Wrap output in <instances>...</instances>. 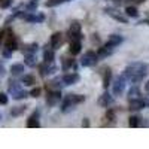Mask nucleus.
Segmentation results:
<instances>
[{
	"mask_svg": "<svg viewBox=\"0 0 149 149\" xmlns=\"http://www.w3.org/2000/svg\"><path fill=\"white\" fill-rule=\"evenodd\" d=\"M24 48H26V49H24V51H26V54H34L39 46H37V43H30V45H26Z\"/></svg>",
	"mask_w": 149,
	"mask_h": 149,
	"instance_id": "obj_27",
	"label": "nucleus"
},
{
	"mask_svg": "<svg viewBox=\"0 0 149 149\" xmlns=\"http://www.w3.org/2000/svg\"><path fill=\"white\" fill-rule=\"evenodd\" d=\"M125 90V76L121 74L115 79V82L112 84V93L113 95H122V91Z\"/></svg>",
	"mask_w": 149,
	"mask_h": 149,
	"instance_id": "obj_3",
	"label": "nucleus"
},
{
	"mask_svg": "<svg viewBox=\"0 0 149 149\" xmlns=\"http://www.w3.org/2000/svg\"><path fill=\"white\" fill-rule=\"evenodd\" d=\"M0 119H2V115H0Z\"/></svg>",
	"mask_w": 149,
	"mask_h": 149,
	"instance_id": "obj_47",
	"label": "nucleus"
},
{
	"mask_svg": "<svg viewBox=\"0 0 149 149\" xmlns=\"http://www.w3.org/2000/svg\"><path fill=\"white\" fill-rule=\"evenodd\" d=\"M97 61H98V57H97V52L94 51H86L82 58H81V64L84 67H93L97 64Z\"/></svg>",
	"mask_w": 149,
	"mask_h": 149,
	"instance_id": "obj_2",
	"label": "nucleus"
},
{
	"mask_svg": "<svg viewBox=\"0 0 149 149\" xmlns=\"http://www.w3.org/2000/svg\"><path fill=\"white\" fill-rule=\"evenodd\" d=\"M143 107H146L143 98H130V106H128L130 110H133V112L134 110H142Z\"/></svg>",
	"mask_w": 149,
	"mask_h": 149,
	"instance_id": "obj_13",
	"label": "nucleus"
},
{
	"mask_svg": "<svg viewBox=\"0 0 149 149\" xmlns=\"http://www.w3.org/2000/svg\"><path fill=\"white\" fill-rule=\"evenodd\" d=\"M72 97H73V102L76 103V104L85 102V95H82V94H72Z\"/></svg>",
	"mask_w": 149,
	"mask_h": 149,
	"instance_id": "obj_31",
	"label": "nucleus"
},
{
	"mask_svg": "<svg viewBox=\"0 0 149 149\" xmlns=\"http://www.w3.org/2000/svg\"><path fill=\"white\" fill-rule=\"evenodd\" d=\"M60 100H61V93H60L58 90H55V91H49V93H48V97H46V103H48V106H55Z\"/></svg>",
	"mask_w": 149,
	"mask_h": 149,
	"instance_id": "obj_9",
	"label": "nucleus"
},
{
	"mask_svg": "<svg viewBox=\"0 0 149 149\" xmlns=\"http://www.w3.org/2000/svg\"><path fill=\"white\" fill-rule=\"evenodd\" d=\"M98 106H102V107H109L112 103H113V98H112V95L109 93H103L100 97H98Z\"/></svg>",
	"mask_w": 149,
	"mask_h": 149,
	"instance_id": "obj_12",
	"label": "nucleus"
},
{
	"mask_svg": "<svg viewBox=\"0 0 149 149\" xmlns=\"http://www.w3.org/2000/svg\"><path fill=\"white\" fill-rule=\"evenodd\" d=\"M22 84L24 85H34L36 84V78L33 74H24L22 76Z\"/></svg>",
	"mask_w": 149,
	"mask_h": 149,
	"instance_id": "obj_24",
	"label": "nucleus"
},
{
	"mask_svg": "<svg viewBox=\"0 0 149 149\" xmlns=\"http://www.w3.org/2000/svg\"><path fill=\"white\" fill-rule=\"evenodd\" d=\"M26 107H27V106H17V107H14V109L10 110V115H12V116H19L22 112L26 110Z\"/></svg>",
	"mask_w": 149,
	"mask_h": 149,
	"instance_id": "obj_26",
	"label": "nucleus"
},
{
	"mask_svg": "<svg viewBox=\"0 0 149 149\" xmlns=\"http://www.w3.org/2000/svg\"><path fill=\"white\" fill-rule=\"evenodd\" d=\"M63 2H66V0H48L46 6H48V8H52V6H57V5L63 3Z\"/></svg>",
	"mask_w": 149,
	"mask_h": 149,
	"instance_id": "obj_33",
	"label": "nucleus"
},
{
	"mask_svg": "<svg viewBox=\"0 0 149 149\" xmlns=\"http://www.w3.org/2000/svg\"><path fill=\"white\" fill-rule=\"evenodd\" d=\"M27 95H30V94H27L26 91H22V90H19V91H17L15 94H12V97L15 98V100H22V98H26Z\"/></svg>",
	"mask_w": 149,
	"mask_h": 149,
	"instance_id": "obj_30",
	"label": "nucleus"
},
{
	"mask_svg": "<svg viewBox=\"0 0 149 149\" xmlns=\"http://www.w3.org/2000/svg\"><path fill=\"white\" fill-rule=\"evenodd\" d=\"M115 2H121V0H115Z\"/></svg>",
	"mask_w": 149,
	"mask_h": 149,
	"instance_id": "obj_46",
	"label": "nucleus"
},
{
	"mask_svg": "<svg viewBox=\"0 0 149 149\" xmlns=\"http://www.w3.org/2000/svg\"><path fill=\"white\" fill-rule=\"evenodd\" d=\"M63 42H64V36H63V33H60V31L54 33L51 36V39H49V43H51L52 49H58L61 45H63Z\"/></svg>",
	"mask_w": 149,
	"mask_h": 149,
	"instance_id": "obj_7",
	"label": "nucleus"
},
{
	"mask_svg": "<svg viewBox=\"0 0 149 149\" xmlns=\"http://www.w3.org/2000/svg\"><path fill=\"white\" fill-rule=\"evenodd\" d=\"M5 34H6V30H2V31H0V43H2V40L5 39Z\"/></svg>",
	"mask_w": 149,
	"mask_h": 149,
	"instance_id": "obj_42",
	"label": "nucleus"
},
{
	"mask_svg": "<svg viewBox=\"0 0 149 149\" xmlns=\"http://www.w3.org/2000/svg\"><path fill=\"white\" fill-rule=\"evenodd\" d=\"M140 95V90H139V86L137 85H133L130 91H128V98H137Z\"/></svg>",
	"mask_w": 149,
	"mask_h": 149,
	"instance_id": "obj_23",
	"label": "nucleus"
},
{
	"mask_svg": "<svg viewBox=\"0 0 149 149\" xmlns=\"http://www.w3.org/2000/svg\"><path fill=\"white\" fill-rule=\"evenodd\" d=\"M81 79L79 76V73H69V74H64L63 78H61V82H64V85H73V84H76L78 81Z\"/></svg>",
	"mask_w": 149,
	"mask_h": 149,
	"instance_id": "obj_11",
	"label": "nucleus"
},
{
	"mask_svg": "<svg viewBox=\"0 0 149 149\" xmlns=\"http://www.w3.org/2000/svg\"><path fill=\"white\" fill-rule=\"evenodd\" d=\"M18 17L24 18L26 21L29 22H42L45 19V15L43 14H37V15H33L31 12H29V14H18Z\"/></svg>",
	"mask_w": 149,
	"mask_h": 149,
	"instance_id": "obj_10",
	"label": "nucleus"
},
{
	"mask_svg": "<svg viewBox=\"0 0 149 149\" xmlns=\"http://www.w3.org/2000/svg\"><path fill=\"white\" fill-rule=\"evenodd\" d=\"M10 3H12V0H0V8L6 9V8L10 6Z\"/></svg>",
	"mask_w": 149,
	"mask_h": 149,
	"instance_id": "obj_36",
	"label": "nucleus"
},
{
	"mask_svg": "<svg viewBox=\"0 0 149 149\" xmlns=\"http://www.w3.org/2000/svg\"><path fill=\"white\" fill-rule=\"evenodd\" d=\"M102 74H103V86H104V88H109V86H110V78H112L110 67H103Z\"/></svg>",
	"mask_w": 149,
	"mask_h": 149,
	"instance_id": "obj_17",
	"label": "nucleus"
},
{
	"mask_svg": "<svg viewBox=\"0 0 149 149\" xmlns=\"http://www.w3.org/2000/svg\"><path fill=\"white\" fill-rule=\"evenodd\" d=\"M27 127L29 128H37V127H40V124H39V112H33V115L27 119Z\"/></svg>",
	"mask_w": 149,
	"mask_h": 149,
	"instance_id": "obj_15",
	"label": "nucleus"
},
{
	"mask_svg": "<svg viewBox=\"0 0 149 149\" xmlns=\"http://www.w3.org/2000/svg\"><path fill=\"white\" fill-rule=\"evenodd\" d=\"M22 72H24V64H21V63H15V64L10 66V73L12 74H21Z\"/></svg>",
	"mask_w": 149,
	"mask_h": 149,
	"instance_id": "obj_20",
	"label": "nucleus"
},
{
	"mask_svg": "<svg viewBox=\"0 0 149 149\" xmlns=\"http://www.w3.org/2000/svg\"><path fill=\"white\" fill-rule=\"evenodd\" d=\"M104 118L110 122V121H115V112L113 110H107L106 112V115H104Z\"/></svg>",
	"mask_w": 149,
	"mask_h": 149,
	"instance_id": "obj_34",
	"label": "nucleus"
},
{
	"mask_svg": "<svg viewBox=\"0 0 149 149\" xmlns=\"http://www.w3.org/2000/svg\"><path fill=\"white\" fill-rule=\"evenodd\" d=\"M131 2H134V3H142V2H145V0H131Z\"/></svg>",
	"mask_w": 149,
	"mask_h": 149,
	"instance_id": "obj_45",
	"label": "nucleus"
},
{
	"mask_svg": "<svg viewBox=\"0 0 149 149\" xmlns=\"http://www.w3.org/2000/svg\"><path fill=\"white\" fill-rule=\"evenodd\" d=\"M145 88H146V91H149V81L145 84Z\"/></svg>",
	"mask_w": 149,
	"mask_h": 149,
	"instance_id": "obj_44",
	"label": "nucleus"
},
{
	"mask_svg": "<svg viewBox=\"0 0 149 149\" xmlns=\"http://www.w3.org/2000/svg\"><path fill=\"white\" fill-rule=\"evenodd\" d=\"M125 14L130 18H137L139 17V10L136 9V6H127L125 8Z\"/></svg>",
	"mask_w": 149,
	"mask_h": 149,
	"instance_id": "obj_21",
	"label": "nucleus"
},
{
	"mask_svg": "<svg viewBox=\"0 0 149 149\" xmlns=\"http://www.w3.org/2000/svg\"><path fill=\"white\" fill-rule=\"evenodd\" d=\"M107 43L110 46H118L119 43H122V36H119V34H110Z\"/></svg>",
	"mask_w": 149,
	"mask_h": 149,
	"instance_id": "obj_18",
	"label": "nucleus"
},
{
	"mask_svg": "<svg viewBox=\"0 0 149 149\" xmlns=\"http://www.w3.org/2000/svg\"><path fill=\"white\" fill-rule=\"evenodd\" d=\"M81 49H82V45H81V40L78 39H73L70 40V48H69V51L72 55H78L81 52Z\"/></svg>",
	"mask_w": 149,
	"mask_h": 149,
	"instance_id": "obj_16",
	"label": "nucleus"
},
{
	"mask_svg": "<svg viewBox=\"0 0 149 149\" xmlns=\"http://www.w3.org/2000/svg\"><path fill=\"white\" fill-rule=\"evenodd\" d=\"M19 90H21V86H19L17 82H14V81H10V82H9V93L15 94V93L19 91Z\"/></svg>",
	"mask_w": 149,
	"mask_h": 149,
	"instance_id": "obj_29",
	"label": "nucleus"
},
{
	"mask_svg": "<svg viewBox=\"0 0 149 149\" xmlns=\"http://www.w3.org/2000/svg\"><path fill=\"white\" fill-rule=\"evenodd\" d=\"M139 125H140V118H139V116L133 115V116H130V118H128V127H130V128L139 127Z\"/></svg>",
	"mask_w": 149,
	"mask_h": 149,
	"instance_id": "obj_22",
	"label": "nucleus"
},
{
	"mask_svg": "<svg viewBox=\"0 0 149 149\" xmlns=\"http://www.w3.org/2000/svg\"><path fill=\"white\" fill-rule=\"evenodd\" d=\"M104 12H106L107 15H110L112 18H115L116 21H119V22H124V24H127V22H128V19H127L125 17H124L119 10H116L115 8H106V9H104Z\"/></svg>",
	"mask_w": 149,
	"mask_h": 149,
	"instance_id": "obj_8",
	"label": "nucleus"
},
{
	"mask_svg": "<svg viewBox=\"0 0 149 149\" xmlns=\"http://www.w3.org/2000/svg\"><path fill=\"white\" fill-rule=\"evenodd\" d=\"M10 55H12V51H10V49H8V48H5V51H3V57L9 58Z\"/></svg>",
	"mask_w": 149,
	"mask_h": 149,
	"instance_id": "obj_39",
	"label": "nucleus"
},
{
	"mask_svg": "<svg viewBox=\"0 0 149 149\" xmlns=\"http://www.w3.org/2000/svg\"><path fill=\"white\" fill-rule=\"evenodd\" d=\"M74 60L73 58H63V70H67L69 67H73Z\"/></svg>",
	"mask_w": 149,
	"mask_h": 149,
	"instance_id": "obj_28",
	"label": "nucleus"
},
{
	"mask_svg": "<svg viewBox=\"0 0 149 149\" xmlns=\"http://www.w3.org/2000/svg\"><path fill=\"white\" fill-rule=\"evenodd\" d=\"M148 24H149V21H148Z\"/></svg>",
	"mask_w": 149,
	"mask_h": 149,
	"instance_id": "obj_48",
	"label": "nucleus"
},
{
	"mask_svg": "<svg viewBox=\"0 0 149 149\" xmlns=\"http://www.w3.org/2000/svg\"><path fill=\"white\" fill-rule=\"evenodd\" d=\"M43 60H45V63H54V60H55L54 51H51V49H46V51L43 52Z\"/></svg>",
	"mask_w": 149,
	"mask_h": 149,
	"instance_id": "obj_19",
	"label": "nucleus"
},
{
	"mask_svg": "<svg viewBox=\"0 0 149 149\" xmlns=\"http://www.w3.org/2000/svg\"><path fill=\"white\" fill-rule=\"evenodd\" d=\"M6 37H5V48L10 49V51H15V49H18V43H17V39H15V34L14 31H12L10 29L6 30Z\"/></svg>",
	"mask_w": 149,
	"mask_h": 149,
	"instance_id": "obj_4",
	"label": "nucleus"
},
{
	"mask_svg": "<svg viewBox=\"0 0 149 149\" xmlns=\"http://www.w3.org/2000/svg\"><path fill=\"white\" fill-rule=\"evenodd\" d=\"M112 51H113V46H110L109 43L104 45V46H100V48H98V51H97V57H98V60L109 57V55L112 54Z\"/></svg>",
	"mask_w": 149,
	"mask_h": 149,
	"instance_id": "obj_14",
	"label": "nucleus"
},
{
	"mask_svg": "<svg viewBox=\"0 0 149 149\" xmlns=\"http://www.w3.org/2000/svg\"><path fill=\"white\" fill-rule=\"evenodd\" d=\"M6 73V69H5V66L0 63V76H3V74Z\"/></svg>",
	"mask_w": 149,
	"mask_h": 149,
	"instance_id": "obj_41",
	"label": "nucleus"
},
{
	"mask_svg": "<svg viewBox=\"0 0 149 149\" xmlns=\"http://www.w3.org/2000/svg\"><path fill=\"white\" fill-rule=\"evenodd\" d=\"M146 73H148V66L145 63L137 61V63L128 64V67L124 70V76H125V79H128L133 84H139L140 81H143Z\"/></svg>",
	"mask_w": 149,
	"mask_h": 149,
	"instance_id": "obj_1",
	"label": "nucleus"
},
{
	"mask_svg": "<svg viewBox=\"0 0 149 149\" xmlns=\"http://www.w3.org/2000/svg\"><path fill=\"white\" fill-rule=\"evenodd\" d=\"M40 93H42V90H40V88H37V86H36V88H33V90L30 91V95H31V97H34V98H37V97L40 95Z\"/></svg>",
	"mask_w": 149,
	"mask_h": 149,
	"instance_id": "obj_35",
	"label": "nucleus"
},
{
	"mask_svg": "<svg viewBox=\"0 0 149 149\" xmlns=\"http://www.w3.org/2000/svg\"><path fill=\"white\" fill-rule=\"evenodd\" d=\"M143 102H145V106H146V107H149V95L143 97Z\"/></svg>",
	"mask_w": 149,
	"mask_h": 149,
	"instance_id": "obj_43",
	"label": "nucleus"
},
{
	"mask_svg": "<svg viewBox=\"0 0 149 149\" xmlns=\"http://www.w3.org/2000/svg\"><path fill=\"white\" fill-rule=\"evenodd\" d=\"M26 64L30 66V67L36 66V57H34V54H26Z\"/></svg>",
	"mask_w": 149,
	"mask_h": 149,
	"instance_id": "obj_25",
	"label": "nucleus"
},
{
	"mask_svg": "<svg viewBox=\"0 0 149 149\" xmlns=\"http://www.w3.org/2000/svg\"><path fill=\"white\" fill-rule=\"evenodd\" d=\"M74 106H76V103L73 102L72 94H67V95L63 98V102H61V107H60V110L66 113V112H70L72 109H74Z\"/></svg>",
	"mask_w": 149,
	"mask_h": 149,
	"instance_id": "obj_6",
	"label": "nucleus"
},
{
	"mask_svg": "<svg viewBox=\"0 0 149 149\" xmlns=\"http://www.w3.org/2000/svg\"><path fill=\"white\" fill-rule=\"evenodd\" d=\"M91 40H93L94 43H98V42H100V37H98V34H93Z\"/></svg>",
	"mask_w": 149,
	"mask_h": 149,
	"instance_id": "obj_40",
	"label": "nucleus"
},
{
	"mask_svg": "<svg viewBox=\"0 0 149 149\" xmlns=\"http://www.w3.org/2000/svg\"><path fill=\"white\" fill-rule=\"evenodd\" d=\"M0 104H8V95L5 93H0Z\"/></svg>",
	"mask_w": 149,
	"mask_h": 149,
	"instance_id": "obj_37",
	"label": "nucleus"
},
{
	"mask_svg": "<svg viewBox=\"0 0 149 149\" xmlns=\"http://www.w3.org/2000/svg\"><path fill=\"white\" fill-rule=\"evenodd\" d=\"M37 5H39V2H37V0H31V2L27 5V10H29V12H33V10H36Z\"/></svg>",
	"mask_w": 149,
	"mask_h": 149,
	"instance_id": "obj_32",
	"label": "nucleus"
},
{
	"mask_svg": "<svg viewBox=\"0 0 149 149\" xmlns=\"http://www.w3.org/2000/svg\"><path fill=\"white\" fill-rule=\"evenodd\" d=\"M82 127H84V128H88V127H90V119H88V118H84V121H82Z\"/></svg>",
	"mask_w": 149,
	"mask_h": 149,
	"instance_id": "obj_38",
	"label": "nucleus"
},
{
	"mask_svg": "<svg viewBox=\"0 0 149 149\" xmlns=\"http://www.w3.org/2000/svg\"><path fill=\"white\" fill-rule=\"evenodd\" d=\"M69 36H70V40H73V39H78V40H81L82 39V30H81V24L78 22V21H74V22H72V26H70V29H69Z\"/></svg>",
	"mask_w": 149,
	"mask_h": 149,
	"instance_id": "obj_5",
	"label": "nucleus"
}]
</instances>
